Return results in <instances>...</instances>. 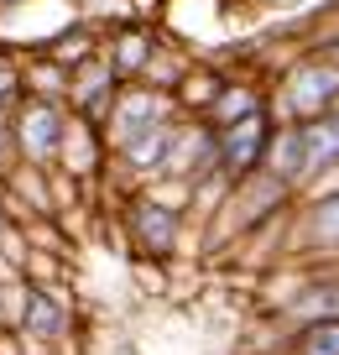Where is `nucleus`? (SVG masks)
Masks as SVG:
<instances>
[{"label":"nucleus","instance_id":"obj_11","mask_svg":"<svg viewBox=\"0 0 339 355\" xmlns=\"http://www.w3.org/2000/svg\"><path fill=\"white\" fill-rule=\"evenodd\" d=\"M297 241L313 256H339V189H329L324 199H313L297 220Z\"/></svg>","mask_w":339,"mask_h":355},{"label":"nucleus","instance_id":"obj_10","mask_svg":"<svg viewBox=\"0 0 339 355\" xmlns=\"http://www.w3.org/2000/svg\"><path fill=\"white\" fill-rule=\"evenodd\" d=\"M297 136H303L308 178L339 173V110H324V115H313V121H297Z\"/></svg>","mask_w":339,"mask_h":355},{"label":"nucleus","instance_id":"obj_1","mask_svg":"<svg viewBox=\"0 0 339 355\" xmlns=\"http://www.w3.org/2000/svg\"><path fill=\"white\" fill-rule=\"evenodd\" d=\"M177 115H183V110H177L173 89H157V84H146V78H131V84L115 89V100H110L105 121H99L105 152H125L131 141H141V136L173 125Z\"/></svg>","mask_w":339,"mask_h":355},{"label":"nucleus","instance_id":"obj_6","mask_svg":"<svg viewBox=\"0 0 339 355\" xmlns=\"http://www.w3.org/2000/svg\"><path fill=\"white\" fill-rule=\"evenodd\" d=\"M266 136H272L266 110H261V115H245V121H235V125H219V131H214V173L230 178V183L261 173Z\"/></svg>","mask_w":339,"mask_h":355},{"label":"nucleus","instance_id":"obj_16","mask_svg":"<svg viewBox=\"0 0 339 355\" xmlns=\"http://www.w3.org/2000/svg\"><path fill=\"white\" fill-rule=\"evenodd\" d=\"M6 225H11V204H6V193H0V235H6Z\"/></svg>","mask_w":339,"mask_h":355},{"label":"nucleus","instance_id":"obj_9","mask_svg":"<svg viewBox=\"0 0 339 355\" xmlns=\"http://www.w3.org/2000/svg\"><path fill=\"white\" fill-rule=\"evenodd\" d=\"M99 58L115 68V78H121V84H131V78H141L146 63L157 58V32H146V26H121V32L99 47Z\"/></svg>","mask_w":339,"mask_h":355},{"label":"nucleus","instance_id":"obj_5","mask_svg":"<svg viewBox=\"0 0 339 355\" xmlns=\"http://www.w3.org/2000/svg\"><path fill=\"white\" fill-rule=\"evenodd\" d=\"M324 110H339V68L329 58H308L282 84V115L287 121H313Z\"/></svg>","mask_w":339,"mask_h":355},{"label":"nucleus","instance_id":"obj_8","mask_svg":"<svg viewBox=\"0 0 339 355\" xmlns=\"http://www.w3.org/2000/svg\"><path fill=\"white\" fill-rule=\"evenodd\" d=\"M261 173L272 178V183H282V189H297V183H308V162H303V136H297V121L272 125V136H266V152H261Z\"/></svg>","mask_w":339,"mask_h":355},{"label":"nucleus","instance_id":"obj_3","mask_svg":"<svg viewBox=\"0 0 339 355\" xmlns=\"http://www.w3.org/2000/svg\"><path fill=\"white\" fill-rule=\"evenodd\" d=\"M125 241H131V251L141 256V261H167V256L177 251V241H183V214H177V204L157 199V193H136V199L125 204Z\"/></svg>","mask_w":339,"mask_h":355},{"label":"nucleus","instance_id":"obj_13","mask_svg":"<svg viewBox=\"0 0 339 355\" xmlns=\"http://www.w3.org/2000/svg\"><path fill=\"white\" fill-rule=\"evenodd\" d=\"M293 355H339V319L297 324V334H293Z\"/></svg>","mask_w":339,"mask_h":355},{"label":"nucleus","instance_id":"obj_12","mask_svg":"<svg viewBox=\"0 0 339 355\" xmlns=\"http://www.w3.org/2000/svg\"><path fill=\"white\" fill-rule=\"evenodd\" d=\"M266 105H261V94H256L251 84H219V94L209 100V110H204V121L214 125H235V121H245V115H261Z\"/></svg>","mask_w":339,"mask_h":355},{"label":"nucleus","instance_id":"obj_14","mask_svg":"<svg viewBox=\"0 0 339 355\" xmlns=\"http://www.w3.org/2000/svg\"><path fill=\"white\" fill-rule=\"evenodd\" d=\"M16 100H21V68L11 58H0V115H11Z\"/></svg>","mask_w":339,"mask_h":355},{"label":"nucleus","instance_id":"obj_7","mask_svg":"<svg viewBox=\"0 0 339 355\" xmlns=\"http://www.w3.org/2000/svg\"><path fill=\"white\" fill-rule=\"evenodd\" d=\"M105 136H99V125L94 121H84V115H68V125H63V146H58V162L53 167H63L68 178H94L99 167H105Z\"/></svg>","mask_w":339,"mask_h":355},{"label":"nucleus","instance_id":"obj_4","mask_svg":"<svg viewBox=\"0 0 339 355\" xmlns=\"http://www.w3.org/2000/svg\"><path fill=\"white\" fill-rule=\"evenodd\" d=\"M73 298L63 293V282H26V303H21V319H16V340H32V345H68L73 334Z\"/></svg>","mask_w":339,"mask_h":355},{"label":"nucleus","instance_id":"obj_2","mask_svg":"<svg viewBox=\"0 0 339 355\" xmlns=\"http://www.w3.org/2000/svg\"><path fill=\"white\" fill-rule=\"evenodd\" d=\"M63 125H68V105H63V100H37V94H21V100H16V110H11L16 162L53 173L58 146H63Z\"/></svg>","mask_w":339,"mask_h":355},{"label":"nucleus","instance_id":"obj_15","mask_svg":"<svg viewBox=\"0 0 339 355\" xmlns=\"http://www.w3.org/2000/svg\"><path fill=\"white\" fill-rule=\"evenodd\" d=\"M16 167V146H11V115H0V178Z\"/></svg>","mask_w":339,"mask_h":355},{"label":"nucleus","instance_id":"obj_17","mask_svg":"<svg viewBox=\"0 0 339 355\" xmlns=\"http://www.w3.org/2000/svg\"><path fill=\"white\" fill-rule=\"evenodd\" d=\"M324 58H329V63H334V68H339V37H334V42H329V47H324Z\"/></svg>","mask_w":339,"mask_h":355}]
</instances>
